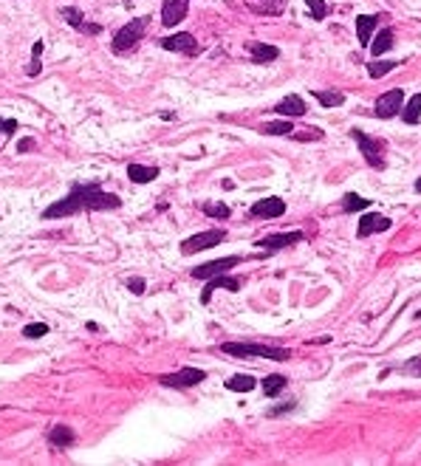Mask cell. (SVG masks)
Listing matches in <instances>:
<instances>
[{"instance_id":"cell-1","label":"cell","mask_w":421,"mask_h":466,"mask_svg":"<svg viewBox=\"0 0 421 466\" xmlns=\"http://www.w3.org/2000/svg\"><path fill=\"white\" fill-rule=\"evenodd\" d=\"M119 206H122L119 195L105 192L99 184L88 181V184H74L71 192L63 201L46 206L43 218L46 220H57V218H71L77 212H108V209H119Z\"/></svg>"},{"instance_id":"cell-2","label":"cell","mask_w":421,"mask_h":466,"mask_svg":"<svg viewBox=\"0 0 421 466\" xmlns=\"http://www.w3.org/2000/svg\"><path fill=\"white\" fill-rule=\"evenodd\" d=\"M221 351L235 359L260 356V359H272V362H286L291 356L289 348H272V345H258V342H227V345H221Z\"/></svg>"},{"instance_id":"cell-3","label":"cell","mask_w":421,"mask_h":466,"mask_svg":"<svg viewBox=\"0 0 421 466\" xmlns=\"http://www.w3.org/2000/svg\"><path fill=\"white\" fill-rule=\"evenodd\" d=\"M147 23H150V18H136V20H130L127 26H122V29L116 32V37H113V51H116V54L133 51V49L139 46V40L144 37Z\"/></svg>"},{"instance_id":"cell-4","label":"cell","mask_w":421,"mask_h":466,"mask_svg":"<svg viewBox=\"0 0 421 466\" xmlns=\"http://www.w3.org/2000/svg\"><path fill=\"white\" fill-rule=\"evenodd\" d=\"M351 136H353V141L359 144V153L365 156V161H367L373 170H384V141L370 139V136H365L362 130H351Z\"/></svg>"},{"instance_id":"cell-5","label":"cell","mask_w":421,"mask_h":466,"mask_svg":"<svg viewBox=\"0 0 421 466\" xmlns=\"http://www.w3.org/2000/svg\"><path fill=\"white\" fill-rule=\"evenodd\" d=\"M203 379H206L203 370H198V367H181V370H175V373L161 376L158 384L172 387V390H184V387H195V384H201Z\"/></svg>"},{"instance_id":"cell-6","label":"cell","mask_w":421,"mask_h":466,"mask_svg":"<svg viewBox=\"0 0 421 466\" xmlns=\"http://www.w3.org/2000/svg\"><path fill=\"white\" fill-rule=\"evenodd\" d=\"M227 232L224 229H213V232H201V235H192L181 244V252L184 255H195V252H203V249H213L218 244H224Z\"/></svg>"},{"instance_id":"cell-7","label":"cell","mask_w":421,"mask_h":466,"mask_svg":"<svg viewBox=\"0 0 421 466\" xmlns=\"http://www.w3.org/2000/svg\"><path fill=\"white\" fill-rule=\"evenodd\" d=\"M241 260H244V258H238V255H235V258H221V260H209V263H203V266H195L189 275H192L195 280H209V277H218V275L235 269Z\"/></svg>"},{"instance_id":"cell-8","label":"cell","mask_w":421,"mask_h":466,"mask_svg":"<svg viewBox=\"0 0 421 466\" xmlns=\"http://www.w3.org/2000/svg\"><path fill=\"white\" fill-rule=\"evenodd\" d=\"M401 102H404V91L401 88H393V91H384L379 99H376V116L379 119H393L396 113H401Z\"/></svg>"},{"instance_id":"cell-9","label":"cell","mask_w":421,"mask_h":466,"mask_svg":"<svg viewBox=\"0 0 421 466\" xmlns=\"http://www.w3.org/2000/svg\"><path fill=\"white\" fill-rule=\"evenodd\" d=\"M393 226V220L387 215H379V212H365L362 220H359V229L356 235L359 238H367V235H379V232H387Z\"/></svg>"},{"instance_id":"cell-10","label":"cell","mask_w":421,"mask_h":466,"mask_svg":"<svg viewBox=\"0 0 421 466\" xmlns=\"http://www.w3.org/2000/svg\"><path fill=\"white\" fill-rule=\"evenodd\" d=\"M303 241V232H275V235H266L258 241V249H289V246H297Z\"/></svg>"},{"instance_id":"cell-11","label":"cell","mask_w":421,"mask_h":466,"mask_svg":"<svg viewBox=\"0 0 421 466\" xmlns=\"http://www.w3.org/2000/svg\"><path fill=\"white\" fill-rule=\"evenodd\" d=\"M161 49H164V51H175V54H198V51H201L198 40H195L192 34H187V32L164 37V40H161Z\"/></svg>"},{"instance_id":"cell-12","label":"cell","mask_w":421,"mask_h":466,"mask_svg":"<svg viewBox=\"0 0 421 466\" xmlns=\"http://www.w3.org/2000/svg\"><path fill=\"white\" fill-rule=\"evenodd\" d=\"M187 9H189V0H164V4H161V23L167 29L178 26L187 18Z\"/></svg>"},{"instance_id":"cell-13","label":"cell","mask_w":421,"mask_h":466,"mask_svg":"<svg viewBox=\"0 0 421 466\" xmlns=\"http://www.w3.org/2000/svg\"><path fill=\"white\" fill-rule=\"evenodd\" d=\"M286 212V201L283 198H263L252 206V215L255 218H263V220H272V218H280Z\"/></svg>"},{"instance_id":"cell-14","label":"cell","mask_w":421,"mask_h":466,"mask_svg":"<svg viewBox=\"0 0 421 466\" xmlns=\"http://www.w3.org/2000/svg\"><path fill=\"white\" fill-rule=\"evenodd\" d=\"M218 289L238 291V289H241V280H238V277H224V275H218V277H209V283H206V286H203V291H201V303H209V297H213Z\"/></svg>"},{"instance_id":"cell-15","label":"cell","mask_w":421,"mask_h":466,"mask_svg":"<svg viewBox=\"0 0 421 466\" xmlns=\"http://www.w3.org/2000/svg\"><path fill=\"white\" fill-rule=\"evenodd\" d=\"M275 113H283V116H306L308 113V105L303 102V96H297V94H289L286 99H280L277 102V108H275Z\"/></svg>"},{"instance_id":"cell-16","label":"cell","mask_w":421,"mask_h":466,"mask_svg":"<svg viewBox=\"0 0 421 466\" xmlns=\"http://www.w3.org/2000/svg\"><path fill=\"white\" fill-rule=\"evenodd\" d=\"M246 6H249L252 12H258V15H272V18H277V15L286 12V0H246Z\"/></svg>"},{"instance_id":"cell-17","label":"cell","mask_w":421,"mask_h":466,"mask_svg":"<svg viewBox=\"0 0 421 466\" xmlns=\"http://www.w3.org/2000/svg\"><path fill=\"white\" fill-rule=\"evenodd\" d=\"M376 23H379V15H359L356 18V37L362 46L370 43V34L376 32Z\"/></svg>"},{"instance_id":"cell-18","label":"cell","mask_w":421,"mask_h":466,"mask_svg":"<svg viewBox=\"0 0 421 466\" xmlns=\"http://www.w3.org/2000/svg\"><path fill=\"white\" fill-rule=\"evenodd\" d=\"M393 29H382L376 37H373V43H370V57H382V54H387L390 49H393Z\"/></svg>"},{"instance_id":"cell-19","label":"cell","mask_w":421,"mask_h":466,"mask_svg":"<svg viewBox=\"0 0 421 466\" xmlns=\"http://www.w3.org/2000/svg\"><path fill=\"white\" fill-rule=\"evenodd\" d=\"M246 49H249V54H252L258 63H275V60L280 57L277 46H269V43H249Z\"/></svg>"},{"instance_id":"cell-20","label":"cell","mask_w":421,"mask_h":466,"mask_svg":"<svg viewBox=\"0 0 421 466\" xmlns=\"http://www.w3.org/2000/svg\"><path fill=\"white\" fill-rule=\"evenodd\" d=\"M127 178H130L133 184H147V181H156V178H158V167L130 164V167H127Z\"/></svg>"},{"instance_id":"cell-21","label":"cell","mask_w":421,"mask_h":466,"mask_svg":"<svg viewBox=\"0 0 421 466\" xmlns=\"http://www.w3.org/2000/svg\"><path fill=\"white\" fill-rule=\"evenodd\" d=\"M227 387H230L232 393H249V390L258 387V379L249 376V373H235V376L227 382Z\"/></svg>"},{"instance_id":"cell-22","label":"cell","mask_w":421,"mask_h":466,"mask_svg":"<svg viewBox=\"0 0 421 466\" xmlns=\"http://www.w3.org/2000/svg\"><path fill=\"white\" fill-rule=\"evenodd\" d=\"M74 429H68V427H63V424H57V427H51V432H49V441H51V446H71L74 443Z\"/></svg>"},{"instance_id":"cell-23","label":"cell","mask_w":421,"mask_h":466,"mask_svg":"<svg viewBox=\"0 0 421 466\" xmlns=\"http://www.w3.org/2000/svg\"><path fill=\"white\" fill-rule=\"evenodd\" d=\"M286 376H280V373H272V376H266L263 379V393L269 396V398H275V396H280L283 390H286Z\"/></svg>"},{"instance_id":"cell-24","label":"cell","mask_w":421,"mask_h":466,"mask_svg":"<svg viewBox=\"0 0 421 466\" xmlns=\"http://www.w3.org/2000/svg\"><path fill=\"white\" fill-rule=\"evenodd\" d=\"M260 133H266V136H289V133H294V125L286 122V119H277V122H266L260 127Z\"/></svg>"},{"instance_id":"cell-25","label":"cell","mask_w":421,"mask_h":466,"mask_svg":"<svg viewBox=\"0 0 421 466\" xmlns=\"http://www.w3.org/2000/svg\"><path fill=\"white\" fill-rule=\"evenodd\" d=\"M314 99L322 108H339L345 102V94H334V91H314Z\"/></svg>"},{"instance_id":"cell-26","label":"cell","mask_w":421,"mask_h":466,"mask_svg":"<svg viewBox=\"0 0 421 466\" xmlns=\"http://www.w3.org/2000/svg\"><path fill=\"white\" fill-rule=\"evenodd\" d=\"M401 119H404L407 125H415V122L421 119V94H415V96H413V99L407 102V108H404Z\"/></svg>"},{"instance_id":"cell-27","label":"cell","mask_w":421,"mask_h":466,"mask_svg":"<svg viewBox=\"0 0 421 466\" xmlns=\"http://www.w3.org/2000/svg\"><path fill=\"white\" fill-rule=\"evenodd\" d=\"M60 15L68 20V26H74V29H80V32L85 29V15H82L77 6H63V9H60Z\"/></svg>"},{"instance_id":"cell-28","label":"cell","mask_w":421,"mask_h":466,"mask_svg":"<svg viewBox=\"0 0 421 466\" xmlns=\"http://www.w3.org/2000/svg\"><path fill=\"white\" fill-rule=\"evenodd\" d=\"M396 68V63H390V60H373V63H367V74H370V80H382L384 74H390Z\"/></svg>"},{"instance_id":"cell-29","label":"cell","mask_w":421,"mask_h":466,"mask_svg":"<svg viewBox=\"0 0 421 466\" xmlns=\"http://www.w3.org/2000/svg\"><path fill=\"white\" fill-rule=\"evenodd\" d=\"M367 206H370V201L362 198V195H356V192H348V195L342 198V209H345V212H359V209H367Z\"/></svg>"},{"instance_id":"cell-30","label":"cell","mask_w":421,"mask_h":466,"mask_svg":"<svg viewBox=\"0 0 421 466\" xmlns=\"http://www.w3.org/2000/svg\"><path fill=\"white\" fill-rule=\"evenodd\" d=\"M306 6H308L311 20H325L331 15V6L325 4V0H306Z\"/></svg>"},{"instance_id":"cell-31","label":"cell","mask_w":421,"mask_h":466,"mask_svg":"<svg viewBox=\"0 0 421 466\" xmlns=\"http://www.w3.org/2000/svg\"><path fill=\"white\" fill-rule=\"evenodd\" d=\"M203 212H206L209 218H218V220H227V218L232 215V209L224 206V203H203Z\"/></svg>"},{"instance_id":"cell-32","label":"cell","mask_w":421,"mask_h":466,"mask_svg":"<svg viewBox=\"0 0 421 466\" xmlns=\"http://www.w3.org/2000/svg\"><path fill=\"white\" fill-rule=\"evenodd\" d=\"M46 334H49V325L46 322H34V325H26L23 328V336H29V339H40Z\"/></svg>"},{"instance_id":"cell-33","label":"cell","mask_w":421,"mask_h":466,"mask_svg":"<svg viewBox=\"0 0 421 466\" xmlns=\"http://www.w3.org/2000/svg\"><path fill=\"white\" fill-rule=\"evenodd\" d=\"M320 136H322V133H320L317 127H311V130H297L291 139H297V141H303V139H306V141H317Z\"/></svg>"},{"instance_id":"cell-34","label":"cell","mask_w":421,"mask_h":466,"mask_svg":"<svg viewBox=\"0 0 421 466\" xmlns=\"http://www.w3.org/2000/svg\"><path fill=\"white\" fill-rule=\"evenodd\" d=\"M401 373H407V376H421V359H410L407 365H401L398 367Z\"/></svg>"},{"instance_id":"cell-35","label":"cell","mask_w":421,"mask_h":466,"mask_svg":"<svg viewBox=\"0 0 421 466\" xmlns=\"http://www.w3.org/2000/svg\"><path fill=\"white\" fill-rule=\"evenodd\" d=\"M127 289H130L133 294H144V289H147V283H144L142 277H130V280H127Z\"/></svg>"},{"instance_id":"cell-36","label":"cell","mask_w":421,"mask_h":466,"mask_svg":"<svg viewBox=\"0 0 421 466\" xmlns=\"http://www.w3.org/2000/svg\"><path fill=\"white\" fill-rule=\"evenodd\" d=\"M15 130H18V119H0V133L12 136Z\"/></svg>"},{"instance_id":"cell-37","label":"cell","mask_w":421,"mask_h":466,"mask_svg":"<svg viewBox=\"0 0 421 466\" xmlns=\"http://www.w3.org/2000/svg\"><path fill=\"white\" fill-rule=\"evenodd\" d=\"M40 71H43V65H40V57H34V60L29 63V68H26V74H29V77H37Z\"/></svg>"},{"instance_id":"cell-38","label":"cell","mask_w":421,"mask_h":466,"mask_svg":"<svg viewBox=\"0 0 421 466\" xmlns=\"http://www.w3.org/2000/svg\"><path fill=\"white\" fill-rule=\"evenodd\" d=\"M29 147H34V141H32V139H23V141L18 144V150H20V153H26Z\"/></svg>"},{"instance_id":"cell-39","label":"cell","mask_w":421,"mask_h":466,"mask_svg":"<svg viewBox=\"0 0 421 466\" xmlns=\"http://www.w3.org/2000/svg\"><path fill=\"white\" fill-rule=\"evenodd\" d=\"M415 192L421 195V175H418V181H415Z\"/></svg>"}]
</instances>
